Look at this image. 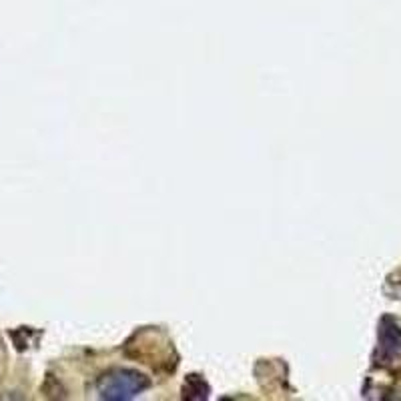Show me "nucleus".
<instances>
[{"label":"nucleus","instance_id":"nucleus-1","mask_svg":"<svg viewBox=\"0 0 401 401\" xmlns=\"http://www.w3.org/2000/svg\"><path fill=\"white\" fill-rule=\"evenodd\" d=\"M148 388V379L145 375L133 369H115L110 374L103 375L96 383V391L101 400L120 401L133 400L139 393Z\"/></svg>","mask_w":401,"mask_h":401},{"label":"nucleus","instance_id":"nucleus-3","mask_svg":"<svg viewBox=\"0 0 401 401\" xmlns=\"http://www.w3.org/2000/svg\"><path fill=\"white\" fill-rule=\"evenodd\" d=\"M185 395L187 397H207V386L203 383V379H197V388H193V383H185Z\"/></svg>","mask_w":401,"mask_h":401},{"label":"nucleus","instance_id":"nucleus-2","mask_svg":"<svg viewBox=\"0 0 401 401\" xmlns=\"http://www.w3.org/2000/svg\"><path fill=\"white\" fill-rule=\"evenodd\" d=\"M375 359L383 367L401 359V325L393 317H383L379 323Z\"/></svg>","mask_w":401,"mask_h":401}]
</instances>
